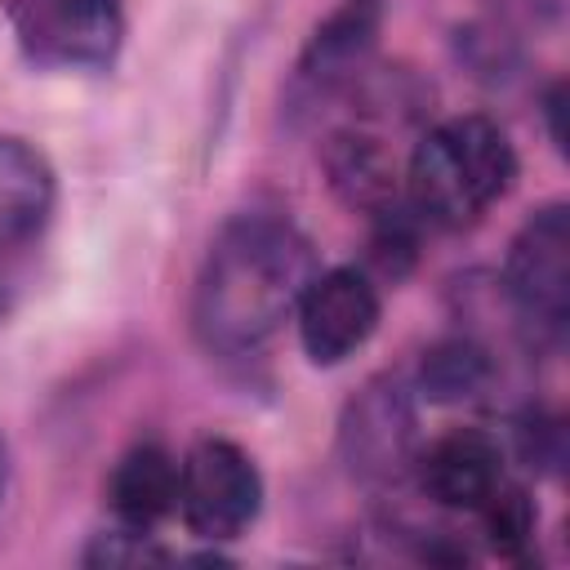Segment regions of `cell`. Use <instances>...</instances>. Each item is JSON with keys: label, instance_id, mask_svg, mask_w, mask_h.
<instances>
[{"label": "cell", "instance_id": "obj_1", "mask_svg": "<svg viewBox=\"0 0 570 570\" xmlns=\"http://www.w3.org/2000/svg\"><path fill=\"white\" fill-rule=\"evenodd\" d=\"M316 276L312 240L281 214H236L209 240L191 285V330L209 356L263 352Z\"/></svg>", "mask_w": 570, "mask_h": 570}, {"label": "cell", "instance_id": "obj_2", "mask_svg": "<svg viewBox=\"0 0 570 570\" xmlns=\"http://www.w3.org/2000/svg\"><path fill=\"white\" fill-rule=\"evenodd\" d=\"M405 200L428 227H472L517 183V147L499 120L481 111L428 125L405 156Z\"/></svg>", "mask_w": 570, "mask_h": 570}, {"label": "cell", "instance_id": "obj_3", "mask_svg": "<svg viewBox=\"0 0 570 570\" xmlns=\"http://www.w3.org/2000/svg\"><path fill=\"white\" fill-rule=\"evenodd\" d=\"M499 294L530 352L557 347L570 321V209L548 200L508 240Z\"/></svg>", "mask_w": 570, "mask_h": 570}, {"label": "cell", "instance_id": "obj_4", "mask_svg": "<svg viewBox=\"0 0 570 570\" xmlns=\"http://www.w3.org/2000/svg\"><path fill=\"white\" fill-rule=\"evenodd\" d=\"M334 445L352 481L383 494L401 490L419 454V396L410 379L392 370L365 379L338 410Z\"/></svg>", "mask_w": 570, "mask_h": 570}, {"label": "cell", "instance_id": "obj_5", "mask_svg": "<svg viewBox=\"0 0 570 570\" xmlns=\"http://www.w3.org/2000/svg\"><path fill=\"white\" fill-rule=\"evenodd\" d=\"M13 40L45 71H111L125 45V0H4Z\"/></svg>", "mask_w": 570, "mask_h": 570}, {"label": "cell", "instance_id": "obj_6", "mask_svg": "<svg viewBox=\"0 0 570 570\" xmlns=\"http://www.w3.org/2000/svg\"><path fill=\"white\" fill-rule=\"evenodd\" d=\"M263 472L227 436H200L178 459V517L205 543L240 539L263 512Z\"/></svg>", "mask_w": 570, "mask_h": 570}, {"label": "cell", "instance_id": "obj_7", "mask_svg": "<svg viewBox=\"0 0 570 570\" xmlns=\"http://www.w3.org/2000/svg\"><path fill=\"white\" fill-rule=\"evenodd\" d=\"M387 0H338L303 40L289 76V107L312 111L330 98H343L365 67L374 62L383 36Z\"/></svg>", "mask_w": 570, "mask_h": 570}, {"label": "cell", "instance_id": "obj_8", "mask_svg": "<svg viewBox=\"0 0 570 570\" xmlns=\"http://www.w3.org/2000/svg\"><path fill=\"white\" fill-rule=\"evenodd\" d=\"M383 316V294L379 281L365 267L338 263V267H316V276L307 281L294 321H298V343L307 352L312 365L330 370L343 365L347 356H356Z\"/></svg>", "mask_w": 570, "mask_h": 570}, {"label": "cell", "instance_id": "obj_9", "mask_svg": "<svg viewBox=\"0 0 570 570\" xmlns=\"http://www.w3.org/2000/svg\"><path fill=\"white\" fill-rule=\"evenodd\" d=\"M410 481L441 512H476L508 481L503 445L481 428H454L419 445Z\"/></svg>", "mask_w": 570, "mask_h": 570}, {"label": "cell", "instance_id": "obj_10", "mask_svg": "<svg viewBox=\"0 0 570 570\" xmlns=\"http://www.w3.org/2000/svg\"><path fill=\"white\" fill-rule=\"evenodd\" d=\"M321 169L330 178V191L352 209V214H383L387 205H396L405 196L396 156L387 147V138L361 120L338 125L325 142H321Z\"/></svg>", "mask_w": 570, "mask_h": 570}, {"label": "cell", "instance_id": "obj_11", "mask_svg": "<svg viewBox=\"0 0 570 570\" xmlns=\"http://www.w3.org/2000/svg\"><path fill=\"white\" fill-rule=\"evenodd\" d=\"M53 205L58 174L49 156L18 134H0V258L40 240Z\"/></svg>", "mask_w": 570, "mask_h": 570}, {"label": "cell", "instance_id": "obj_12", "mask_svg": "<svg viewBox=\"0 0 570 570\" xmlns=\"http://www.w3.org/2000/svg\"><path fill=\"white\" fill-rule=\"evenodd\" d=\"M107 508L120 525L151 530L178 512V459L160 441H134L107 472Z\"/></svg>", "mask_w": 570, "mask_h": 570}, {"label": "cell", "instance_id": "obj_13", "mask_svg": "<svg viewBox=\"0 0 570 570\" xmlns=\"http://www.w3.org/2000/svg\"><path fill=\"white\" fill-rule=\"evenodd\" d=\"M414 396L428 405H468L494 387V356L476 334L436 338L414 370Z\"/></svg>", "mask_w": 570, "mask_h": 570}, {"label": "cell", "instance_id": "obj_14", "mask_svg": "<svg viewBox=\"0 0 570 570\" xmlns=\"http://www.w3.org/2000/svg\"><path fill=\"white\" fill-rule=\"evenodd\" d=\"M450 53L463 67V76L485 89H512L525 76V40L490 18L459 22L450 31Z\"/></svg>", "mask_w": 570, "mask_h": 570}, {"label": "cell", "instance_id": "obj_15", "mask_svg": "<svg viewBox=\"0 0 570 570\" xmlns=\"http://www.w3.org/2000/svg\"><path fill=\"white\" fill-rule=\"evenodd\" d=\"M423 218L414 214V205L401 196L396 205H387L383 214L370 218V276L374 281H401L410 276V267L419 263L423 249Z\"/></svg>", "mask_w": 570, "mask_h": 570}, {"label": "cell", "instance_id": "obj_16", "mask_svg": "<svg viewBox=\"0 0 570 570\" xmlns=\"http://www.w3.org/2000/svg\"><path fill=\"white\" fill-rule=\"evenodd\" d=\"M472 517L481 521L485 543H490L499 557H508V561L525 557V548L534 543V530H539V508H534L530 490L517 485V481H503Z\"/></svg>", "mask_w": 570, "mask_h": 570}, {"label": "cell", "instance_id": "obj_17", "mask_svg": "<svg viewBox=\"0 0 570 570\" xmlns=\"http://www.w3.org/2000/svg\"><path fill=\"white\" fill-rule=\"evenodd\" d=\"M512 441H517V459L530 468V472H561L566 463V423L557 410L548 405H525L517 419H512Z\"/></svg>", "mask_w": 570, "mask_h": 570}, {"label": "cell", "instance_id": "obj_18", "mask_svg": "<svg viewBox=\"0 0 570 570\" xmlns=\"http://www.w3.org/2000/svg\"><path fill=\"white\" fill-rule=\"evenodd\" d=\"M169 552L151 539V530H134V525H111V530H98L85 552H80V566H94V570H120V566H165Z\"/></svg>", "mask_w": 570, "mask_h": 570}, {"label": "cell", "instance_id": "obj_19", "mask_svg": "<svg viewBox=\"0 0 570 570\" xmlns=\"http://www.w3.org/2000/svg\"><path fill=\"white\" fill-rule=\"evenodd\" d=\"M481 18H490V22H499V27H508L512 36H543V31H552L557 22H561V13H566V0H481Z\"/></svg>", "mask_w": 570, "mask_h": 570}, {"label": "cell", "instance_id": "obj_20", "mask_svg": "<svg viewBox=\"0 0 570 570\" xmlns=\"http://www.w3.org/2000/svg\"><path fill=\"white\" fill-rule=\"evenodd\" d=\"M539 111H543V120H548V138H552V147L566 156V85H561V80H552V85L543 89Z\"/></svg>", "mask_w": 570, "mask_h": 570}, {"label": "cell", "instance_id": "obj_21", "mask_svg": "<svg viewBox=\"0 0 570 570\" xmlns=\"http://www.w3.org/2000/svg\"><path fill=\"white\" fill-rule=\"evenodd\" d=\"M9 476H13V468H9V445H4V436H0V512H4V499H9Z\"/></svg>", "mask_w": 570, "mask_h": 570}, {"label": "cell", "instance_id": "obj_22", "mask_svg": "<svg viewBox=\"0 0 570 570\" xmlns=\"http://www.w3.org/2000/svg\"><path fill=\"white\" fill-rule=\"evenodd\" d=\"M4 312H9V276L0 267V321H4Z\"/></svg>", "mask_w": 570, "mask_h": 570}]
</instances>
